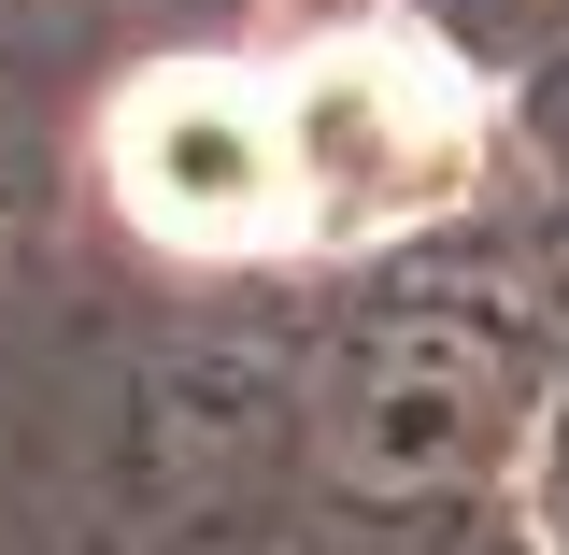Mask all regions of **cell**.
Wrapping results in <instances>:
<instances>
[{
  "mask_svg": "<svg viewBox=\"0 0 569 555\" xmlns=\"http://www.w3.org/2000/svg\"><path fill=\"white\" fill-rule=\"evenodd\" d=\"M114 171H129V200L157 214V228H200V242H242V228L299 214L284 100L228 86V71H171V86H142L129 129H114Z\"/></svg>",
  "mask_w": 569,
  "mask_h": 555,
  "instance_id": "cell-1",
  "label": "cell"
}]
</instances>
